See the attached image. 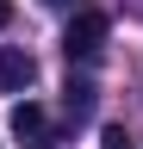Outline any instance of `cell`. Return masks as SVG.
Listing matches in <instances>:
<instances>
[{"instance_id":"6da1fadb","label":"cell","mask_w":143,"mask_h":149,"mask_svg":"<svg viewBox=\"0 0 143 149\" xmlns=\"http://www.w3.org/2000/svg\"><path fill=\"white\" fill-rule=\"evenodd\" d=\"M106 31H112V19H106V13H93V6H81L75 19H68V31H62V50H68V62H87V56H100Z\"/></svg>"},{"instance_id":"7a4b0ae2","label":"cell","mask_w":143,"mask_h":149,"mask_svg":"<svg viewBox=\"0 0 143 149\" xmlns=\"http://www.w3.org/2000/svg\"><path fill=\"white\" fill-rule=\"evenodd\" d=\"M13 137H19V143H50V118H44L38 100H19V106H13Z\"/></svg>"},{"instance_id":"3957f363","label":"cell","mask_w":143,"mask_h":149,"mask_svg":"<svg viewBox=\"0 0 143 149\" xmlns=\"http://www.w3.org/2000/svg\"><path fill=\"white\" fill-rule=\"evenodd\" d=\"M31 74H38V62H31L25 50H0V93H19V87H31Z\"/></svg>"},{"instance_id":"277c9868","label":"cell","mask_w":143,"mask_h":149,"mask_svg":"<svg viewBox=\"0 0 143 149\" xmlns=\"http://www.w3.org/2000/svg\"><path fill=\"white\" fill-rule=\"evenodd\" d=\"M62 106H68V118H87V112H93V81H68Z\"/></svg>"},{"instance_id":"5b68a950","label":"cell","mask_w":143,"mask_h":149,"mask_svg":"<svg viewBox=\"0 0 143 149\" xmlns=\"http://www.w3.org/2000/svg\"><path fill=\"white\" fill-rule=\"evenodd\" d=\"M100 149H137V143H131V137H124V130H118V124H106V130H100Z\"/></svg>"},{"instance_id":"8992f818","label":"cell","mask_w":143,"mask_h":149,"mask_svg":"<svg viewBox=\"0 0 143 149\" xmlns=\"http://www.w3.org/2000/svg\"><path fill=\"white\" fill-rule=\"evenodd\" d=\"M6 25H13V6H6V0H0V31H6Z\"/></svg>"},{"instance_id":"52a82bcc","label":"cell","mask_w":143,"mask_h":149,"mask_svg":"<svg viewBox=\"0 0 143 149\" xmlns=\"http://www.w3.org/2000/svg\"><path fill=\"white\" fill-rule=\"evenodd\" d=\"M44 6H81V0H44Z\"/></svg>"}]
</instances>
